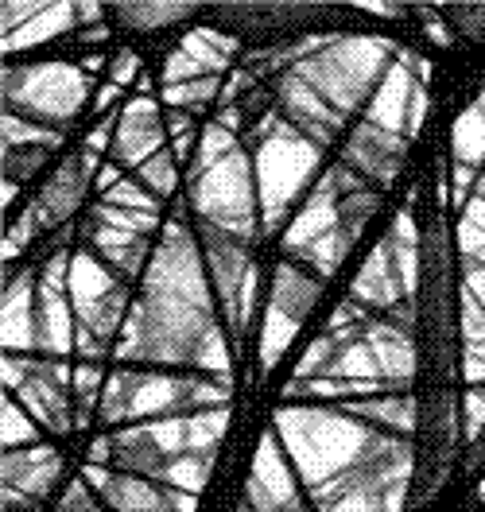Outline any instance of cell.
Segmentation results:
<instances>
[{"label": "cell", "instance_id": "7a4b0ae2", "mask_svg": "<svg viewBox=\"0 0 485 512\" xmlns=\"http://www.w3.org/2000/svg\"><path fill=\"white\" fill-rule=\"evenodd\" d=\"M113 12H117L121 24L148 32V28H163V24H175V20L191 16L194 4H117Z\"/></svg>", "mask_w": 485, "mask_h": 512}, {"label": "cell", "instance_id": "6da1fadb", "mask_svg": "<svg viewBox=\"0 0 485 512\" xmlns=\"http://www.w3.org/2000/svg\"><path fill=\"white\" fill-rule=\"evenodd\" d=\"M82 179H86V167L78 156H70L63 163V171L43 187L39 194V206H35V222L39 225H55L63 222L66 214L78 206V194H82Z\"/></svg>", "mask_w": 485, "mask_h": 512}, {"label": "cell", "instance_id": "3957f363", "mask_svg": "<svg viewBox=\"0 0 485 512\" xmlns=\"http://www.w3.org/2000/svg\"><path fill=\"white\" fill-rule=\"evenodd\" d=\"M144 179L156 187V191H171V183H175V175H171V167H167V156H160V160H152L148 167H144Z\"/></svg>", "mask_w": 485, "mask_h": 512}]
</instances>
